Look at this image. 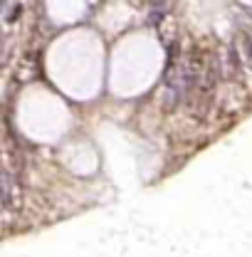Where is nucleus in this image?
I'll return each mask as SVG.
<instances>
[{"mask_svg": "<svg viewBox=\"0 0 252 257\" xmlns=\"http://www.w3.org/2000/svg\"><path fill=\"white\" fill-rule=\"evenodd\" d=\"M242 55L247 60V67L252 69V32H242Z\"/></svg>", "mask_w": 252, "mask_h": 257, "instance_id": "nucleus-2", "label": "nucleus"}, {"mask_svg": "<svg viewBox=\"0 0 252 257\" xmlns=\"http://www.w3.org/2000/svg\"><path fill=\"white\" fill-rule=\"evenodd\" d=\"M3 208L5 213L13 208H20V181L13 178V171L8 166L3 168Z\"/></svg>", "mask_w": 252, "mask_h": 257, "instance_id": "nucleus-1", "label": "nucleus"}]
</instances>
